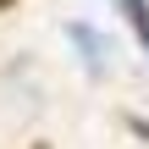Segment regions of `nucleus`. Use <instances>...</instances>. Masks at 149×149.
I'll list each match as a JSON object with an SVG mask.
<instances>
[{
	"label": "nucleus",
	"mask_w": 149,
	"mask_h": 149,
	"mask_svg": "<svg viewBox=\"0 0 149 149\" xmlns=\"http://www.w3.org/2000/svg\"><path fill=\"white\" fill-rule=\"evenodd\" d=\"M66 39H72L77 50H83V66H88L94 77H100V72L111 66V44H105V39H100V33H94L88 22H72V28H66Z\"/></svg>",
	"instance_id": "nucleus-1"
},
{
	"label": "nucleus",
	"mask_w": 149,
	"mask_h": 149,
	"mask_svg": "<svg viewBox=\"0 0 149 149\" xmlns=\"http://www.w3.org/2000/svg\"><path fill=\"white\" fill-rule=\"evenodd\" d=\"M122 11H127V22H133V33H138V44L149 55V6L144 0H122Z\"/></svg>",
	"instance_id": "nucleus-2"
},
{
	"label": "nucleus",
	"mask_w": 149,
	"mask_h": 149,
	"mask_svg": "<svg viewBox=\"0 0 149 149\" xmlns=\"http://www.w3.org/2000/svg\"><path fill=\"white\" fill-rule=\"evenodd\" d=\"M33 149H50V144H33Z\"/></svg>",
	"instance_id": "nucleus-3"
},
{
	"label": "nucleus",
	"mask_w": 149,
	"mask_h": 149,
	"mask_svg": "<svg viewBox=\"0 0 149 149\" xmlns=\"http://www.w3.org/2000/svg\"><path fill=\"white\" fill-rule=\"evenodd\" d=\"M0 6H11V0H0Z\"/></svg>",
	"instance_id": "nucleus-4"
},
{
	"label": "nucleus",
	"mask_w": 149,
	"mask_h": 149,
	"mask_svg": "<svg viewBox=\"0 0 149 149\" xmlns=\"http://www.w3.org/2000/svg\"><path fill=\"white\" fill-rule=\"evenodd\" d=\"M116 6H122V0H116Z\"/></svg>",
	"instance_id": "nucleus-5"
}]
</instances>
